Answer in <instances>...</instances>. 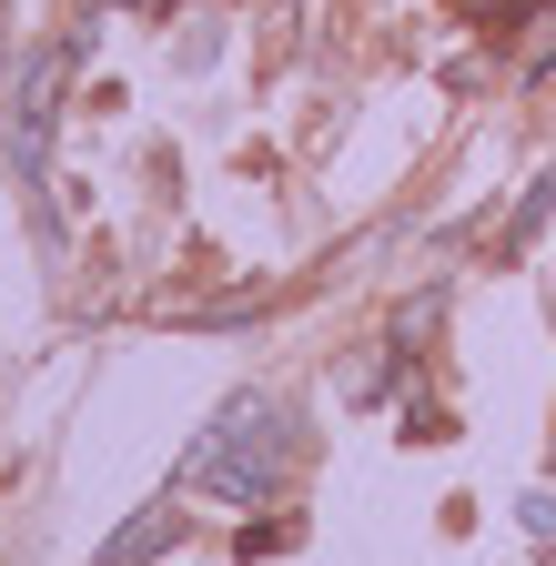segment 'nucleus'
<instances>
[{"label": "nucleus", "mask_w": 556, "mask_h": 566, "mask_svg": "<svg viewBox=\"0 0 556 566\" xmlns=\"http://www.w3.org/2000/svg\"><path fill=\"white\" fill-rule=\"evenodd\" d=\"M546 212H556V172H536V182H526V202H516V233H506L516 253H526V243L546 233Z\"/></svg>", "instance_id": "4"}, {"label": "nucleus", "mask_w": 556, "mask_h": 566, "mask_svg": "<svg viewBox=\"0 0 556 566\" xmlns=\"http://www.w3.org/2000/svg\"><path fill=\"white\" fill-rule=\"evenodd\" d=\"M294 415L273 405V395H233L213 405V424L192 436L182 455V495H213V506H263V495H284L294 475Z\"/></svg>", "instance_id": "1"}, {"label": "nucleus", "mask_w": 556, "mask_h": 566, "mask_svg": "<svg viewBox=\"0 0 556 566\" xmlns=\"http://www.w3.org/2000/svg\"><path fill=\"white\" fill-rule=\"evenodd\" d=\"M426 324H436V294H415V304L395 314V334H385V344H426Z\"/></svg>", "instance_id": "5"}, {"label": "nucleus", "mask_w": 556, "mask_h": 566, "mask_svg": "<svg viewBox=\"0 0 556 566\" xmlns=\"http://www.w3.org/2000/svg\"><path fill=\"white\" fill-rule=\"evenodd\" d=\"M61 82H72L61 41H51V51H31L21 92H11V172H21V182H41V163H51V112H61Z\"/></svg>", "instance_id": "2"}, {"label": "nucleus", "mask_w": 556, "mask_h": 566, "mask_svg": "<svg viewBox=\"0 0 556 566\" xmlns=\"http://www.w3.org/2000/svg\"><path fill=\"white\" fill-rule=\"evenodd\" d=\"M172 546H182V506H143V516L112 526L102 566H153V556H172Z\"/></svg>", "instance_id": "3"}]
</instances>
